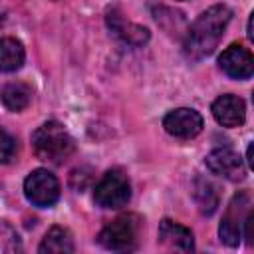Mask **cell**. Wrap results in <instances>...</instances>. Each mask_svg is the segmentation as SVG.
Returning <instances> with one entry per match:
<instances>
[{
	"label": "cell",
	"instance_id": "obj_4",
	"mask_svg": "<svg viewBox=\"0 0 254 254\" xmlns=\"http://www.w3.org/2000/svg\"><path fill=\"white\" fill-rule=\"evenodd\" d=\"M137 234H139V218L135 214H125L109 224H105L97 236L99 244L107 250L115 252H125L133 250L137 244Z\"/></svg>",
	"mask_w": 254,
	"mask_h": 254
},
{
	"label": "cell",
	"instance_id": "obj_20",
	"mask_svg": "<svg viewBox=\"0 0 254 254\" xmlns=\"http://www.w3.org/2000/svg\"><path fill=\"white\" fill-rule=\"evenodd\" d=\"M181 2H185V0H181Z\"/></svg>",
	"mask_w": 254,
	"mask_h": 254
},
{
	"label": "cell",
	"instance_id": "obj_6",
	"mask_svg": "<svg viewBox=\"0 0 254 254\" xmlns=\"http://www.w3.org/2000/svg\"><path fill=\"white\" fill-rule=\"evenodd\" d=\"M24 194L34 206H52L60 198V183L48 169H36L24 181Z\"/></svg>",
	"mask_w": 254,
	"mask_h": 254
},
{
	"label": "cell",
	"instance_id": "obj_16",
	"mask_svg": "<svg viewBox=\"0 0 254 254\" xmlns=\"http://www.w3.org/2000/svg\"><path fill=\"white\" fill-rule=\"evenodd\" d=\"M192 194H194V200L198 204V210L202 214H212L218 206V192L214 189L212 183H208L206 179H196L194 185H192Z\"/></svg>",
	"mask_w": 254,
	"mask_h": 254
},
{
	"label": "cell",
	"instance_id": "obj_2",
	"mask_svg": "<svg viewBox=\"0 0 254 254\" xmlns=\"http://www.w3.org/2000/svg\"><path fill=\"white\" fill-rule=\"evenodd\" d=\"M32 147L38 159L60 165L73 153L75 145L71 135L58 121H46L32 133Z\"/></svg>",
	"mask_w": 254,
	"mask_h": 254
},
{
	"label": "cell",
	"instance_id": "obj_14",
	"mask_svg": "<svg viewBox=\"0 0 254 254\" xmlns=\"http://www.w3.org/2000/svg\"><path fill=\"white\" fill-rule=\"evenodd\" d=\"M26 58L24 46L22 42H18L16 38H2L0 40V71H16L22 67Z\"/></svg>",
	"mask_w": 254,
	"mask_h": 254
},
{
	"label": "cell",
	"instance_id": "obj_1",
	"mask_svg": "<svg viewBox=\"0 0 254 254\" xmlns=\"http://www.w3.org/2000/svg\"><path fill=\"white\" fill-rule=\"evenodd\" d=\"M232 18V10L226 4H214L204 10L185 32L183 52L190 62H198L210 56L224 36V30Z\"/></svg>",
	"mask_w": 254,
	"mask_h": 254
},
{
	"label": "cell",
	"instance_id": "obj_5",
	"mask_svg": "<svg viewBox=\"0 0 254 254\" xmlns=\"http://www.w3.org/2000/svg\"><path fill=\"white\" fill-rule=\"evenodd\" d=\"M250 212V196L248 192H238L232 196L230 204L226 206V212L222 216V222L218 226V234L220 240L226 246H238L240 238H242V228H244V220Z\"/></svg>",
	"mask_w": 254,
	"mask_h": 254
},
{
	"label": "cell",
	"instance_id": "obj_7",
	"mask_svg": "<svg viewBox=\"0 0 254 254\" xmlns=\"http://www.w3.org/2000/svg\"><path fill=\"white\" fill-rule=\"evenodd\" d=\"M163 127L169 135H173L177 139H192L202 131L204 121L198 111H194L190 107H179L165 115Z\"/></svg>",
	"mask_w": 254,
	"mask_h": 254
},
{
	"label": "cell",
	"instance_id": "obj_13",
	"mask_svg": "<svg viewBox=\"0 0 254 254\" xmlns=\"http://www.w3.org/2000/svg\"><path fill=\"white\" fill-rule=\"evenodd\" d=\"M38 250H40V254H71L73 252L71 232L64 226H52L46 232Z\"/></svg>",
	"mask_w": 254,
	"mask_h": 254
},
{
	"label": "cell",
	"instance_id": "obj_9",
	"mask_svg": "<svg viewBox=\"0 0 254 254\" xmlns=\"http://www.w3.org/2000/svg\"><path fill=\"white\" fill-rule=\"evenodd\" d=\"M220 69L232 79H248L254 73V60L248 48L230 44L218 58Z\"/></svg>",
	"mask_w": 254,
	"mask_h": 254
},
{
	"label": "cell",
	"instance_id": "obj_15",
	"mask_svg": "<svg viewBox=\"0 0 254 254\" xmlns=\"http://www.w3.org/2000/svg\"><path fill=\"white\" fill-rule=\"evenodd\" d=\"M0 97H2V103L10 109V111H22L28 107L30 103V97H32V89L26 85V83H8L2 87L0 91Z\"/></svg>",
	"mask_w": 254,
	"mask_h": 254
},
{
	"label": "cell",
	"instance_id": "obj_3",
	"mask_svg": "<svg viewBox=\"0 0 254 254\" xmlns=\"http://www.w3.org/2000/svg\"><path fill=\"white\" fill-rule=\"evenodd\" d=\"M131 198V185L123 171L111 169L93 189V200L101 208H121Z\"/></svg>",
	"mask_w": 254,
	"mask_h": 254
},
{
	"label": "cell",
	"instance_id": "obj_17",
	"mask_svg": "<svg viewBox=\"0 0 254 254\" xmlns=\"http://www.w3.org/2000/svg\"><path fill=\"white\" fill-rule=\"evenodd\" d=\"M16 151H18V145H16V139L0 127V163L6 165L10 163L14 157H16Z\"/></svg>",
	"mask_w": 254,
	"mask_h": 254
},
{
	"label": "cell",
	"instance_id": "obj_12",
	"mask_svg": "<svg viewBox=\"0 0 254 254\" xmlns=\"http://www.w3.org/2000/svg\"><path fill=\"white\" fill-rule=\"evenodd\" d=\"M159 242L169 248V250H177V252H192L194 250V238H192V232L175 222V220H161L159 224Z\"/></svg>",
	"mask_w": 254,
	"mask_h": 254
},
{
	"label": "cell",
	"instance_id": "obj_10",
	"mask_svg": "<svg viewBox=\"0 0 254 254\" xmlns=\"http://www.w3.org/2000/svg\"><path fill=\"white\" fill-rule=\"evenodd\" d=\"M212 117L222 127H240L246 119V105L238 95L224 93L214 99Z\"/></svg>",
	"mask_w": 254,
	"mask_h": 254
},
{
	"label": "cell",
	"instance_id": "obj_8",
	"mask_svg": "<svg viewBox=\"0 0 254 254\" xmlns=\"http://www.w3.org/2000/svg\"><path fill=\"white\" fill-rule=\"evenodd\" d=\"M206 169L212 173V175H218V177H224L228 181H242L246 177V169H244V163L240 159L238 153H234L232 149H226V147H220V149H212L206 159Z\"/></svg>",
	"mask_w": 254,
	"mask_h": 254
},
{
	"label": "cell",
	"instance_id": "obj_11",
	"mask_svg": "<svg viewBox=\"0 0 254 254\" xmlns=\"http://www.w3.org/2000/svg\"><path fill=\"white\" fill-rule=\"evenodd\" d=\"M105 22H107V28H109L119 40H123V42L129 44V46L139 48V46H143V44L149 42V36H151L149 30L143 28V26H139V24L127 22L117 10H109L107 16H105Z\"/></svg>",
	"mask_w": 254,
	"mask_h": 254
},
{
	"label": "cell",
	"instance_id": "obj_18",
	"mask_svg": "<svg viewBox=\"0 0 254 254\" xmlns=\"http://www.w3.org/2000/svg\"><path fill=\"white\" fill-rule=\"evenodd\" d=\"M246 161H248V167H252V143L248 145V151H246Z\"/></svg>",
	"mask_w": 254,
	"mask_h": 254
},
{
	"label": "cell",
	"instance_id": "obj_19",
	"mask_svg": "<svg viewBox=\"0 0 254 254\" xmlns=\"http://www.w3.org/2000/svg\"><path fill=\"white\" fill-rule=\"evenodd\" d=\"M248 40H254V34H252V16H250V20H248Z\"/></svg>",
	"mask_w": 254,
	"mask_h": 254
}]
</instances>
